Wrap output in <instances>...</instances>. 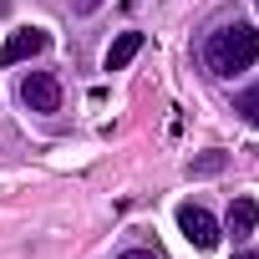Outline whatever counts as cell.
<instances>
[{"instance_id": "obj_8", "label": "cell", "mask_w": 259, "mask_h": 259, "mask_svg": "<svg viewBox=\"0 0 259 259\" xmlns=\"http://www.w3.org/2000/svg\"><path fill=\"white\" fill-rule=\"evenodd\" d=\"M224 163H229L224 153H203V158H193V163H188V173H193V178H208V173H219Z\"/></svg>"}, {"instance_id": "obj_6", "label": "cell", "mask_w": 259, "mask_h": 259, "mask_svg": "<svg viewBox=\"0 0 259 259\" xmlns=\"http://www.w3.org/2000/svg\"><path fill=\"white\" fill-rule=\"evenodd\" d=\"M254 219H259L254 198H234V203H229V224H224V229H229L234 239H249V234H254Z\"/></svg>"}, {"instance_id": "obj_1", "label": "cell", "mask_w": 259, "mask_h": 259, "mask_svg": "<svg viewBox=\"0 0 259 259\" xmlns=\"http://www.w3.org/2000/svg\"><path fill=\"white\" fill-rule=\"evenodd\" d=\"M203 61H208V71L213 76H239V71H249L254 61H259V31L254 26H224V31H213L208 36V46H203Z\"/></svg>"}, {"instance_id": "obj_2", "label": "cell", "mask_w": 259, "mask_h": 259, "mask_svg": "<svg viewBox=\"0 0 259 259\" xmlns=\"http://www.w3.org/2000/svg\"><path fill=\"white\" fill-rule=\"evenodd\" d=\"M21 102H26L31 112H56V107H61V81H56L51 71H26V76H21Z\"/></svg>"}, {"instance_id": "obj_3", "label": "cell", "mask_w": 259, "mask_h": 259, "mask_svg": "<svg viewBox=\"0 0 259 259\" xmlns=\"http://www.w3.org/2000/svg\"><path fill=\"white\" fill-rule=\"evenodd\" d=\"M178 229H183V239H188V244H198V249H213V244H219V234H224V229L213 224V213H208V208H198V203H183V208H178Z\"/></svg>"}, {"instance_id": "obj_9", "label": "cell", "mask_w": 259, "mask_h": 259, "mask_svg": "<svg viewBox=\"0 0 259 259\" xmlns=\"http://www.w3.org/2000/svg\"><path fill=\"white\" fill-rule=\"evenodd\" d=\"M97 6H102V0H71V11H76V16H92Z\"/></svg>"}, {"instance_id": "obj_5", "label": "cell", "mask_w": 259, "mask_h": 259, "mask_svg": "<svg viewBox=\"0 0 259 259\" xmlns=\"http://www.w3.org/2000/svg\"><path fill=\"white\" fill-rule=\"evenodd\" d=\"M138 51H143V31H122V36L107 46V61H102V66H107V71H122Z\"/></svg>"}, {"instance_id": "obj_11", "label": "cell", "mask_w": 259, "mask_h": 259, "mask_svg": "<svg viewBox=\"0 0 259 259\" xmlns=\"http://www.w3.org/2000/svg\"><path fill=\"white\" fill-rule=\"evenodd\" d=\"M234 259H259V254H254V249H244V254H234Z\"/></svg>"}, {"instance_id": "obj_7", "label": "cell", "mask_w": 259, "mask_h": 259, "mask_svg": "<svg viewBox=\"0 0 259 259\" xmlns=\"http://www.w3.org/2000/svg\"><path fill=\"white\" fill-rule=\"evenodd\" d=\"M234 112H239V117H244L249 127H259V87H249V92H244V97L234 102Z\"/></svg>"}, {"instance_id": "obj_4", "label": "cell", "mask_w": 259, "mask_h": 259, "mask_svg": "<svg viewBox=\"0 0 259 259\" xmlns=\"http://www.w3.org/2000/svg\"><path fill=\"white\" fill-rule=\"evenodd\" d=\"M51 46V36L41 31V26H26V31H16L6 46H0V66H16V61H31V56H41Z\"/></svg>"}, {"instance_id": "obj_10", "label": "cell", "mask_w": 259, "mask_h": 259, "mask_svg": "<svg viewBox=\"0 0 259 259\" xmlns=\"http://www.w3.org/2000/svg\"><path fill=\"white\" fill-rule=\"evenodd\" d=\"M117 259H158L153 249H127V254H117Z\"/></svg>"}]
</instances>
